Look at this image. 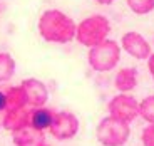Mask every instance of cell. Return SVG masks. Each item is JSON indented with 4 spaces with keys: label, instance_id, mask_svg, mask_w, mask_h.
<instances>
[{
    "label": "cell",
    "instance_id": "6da1fadb",
    "mask_svg": "<svg viewBox=\"0 0 154 146\" xmlns=\"http://www.w3.org/2000/svg\"><path fill=\"white\" fill-rule=\"evenodd\" d=\"M38 35L49 44H69L75 40L77 24L59 8H47L37 20Z\"/></svg>",
    "mask_w": 154,
    "mask_h": 146
},
{
    "label": "cell",
    "instance_id": "7a4b0ae2",
    "mask_svg": "<svg viewBox=\"0 0 154 146\" xmlns=\"http://www.w3.org/2000/svg\"><path fill=\"white\" fill-rule=\"evenodd\" d=\"M111 20L102 14H92V15L85 17L84 20L77 24V30H75V40L81 46L91 47L97 46V44L104 42L106 39H109L111 34Z\"/></svg>",
    "mask_w": 154,
    "mask_h": 146
},
{
    "label": "cell",
    "instance_id": "3957f363",
    "mask_svg": "<svg viewBox=\"0 0 154 146\" xmlns=\"http://www.w3.org/2000/svg\"><path fill=\"white\" fill-rule=\"evenodd\" d=\"M121 52H122V49H121L119 42H116L112 39H106L104 42L89 49L87 64L96 72H111L119 64Z\"/></svg>",
    "mask_w": 154,
    "mask_h": 146
},
{
    "label": "cell",
    "instance_id": "277c9868",
    "mask_svg": "<svg viewBox=\"0 0 154 146\" xmlns=\"http://www.w3.org/2000/svg\"><path fill=\"white\" fill-rule=\"evenodd\" d=\"M131 138V124L106 116L96 128V139L100 146H124Z\"/></svg>",
    "mask_w": 154,
    "mask_h": 146
},
{
    "label": "cell",
    "instance_id": "5b68a950",
    "mask_svg": "<svg viewBox=\"0 0 154 146\" xmlns=\"http://www.w3.org/2000/svg\"><path fill=\"white\" fill-rule=\"evenodd\" d=\"M107 116L126 124L134 123L139 118V101L132 94L119 92L107 103Z\"/></svg>",
    "mask_w": 154,
    "mask_h": 146
},
{
    "label": "cell",
    "instance_id": "8992f818",
    "mask_svg": "<svg viewBox=\"0 0 154 146\" xmlns=\"http://www.w3.org/2000/svg\"><path fill=\"white\" fill-rule=\"evenodd\" d=\"M79 128H81V121L72 111H55L54 123L49 133L57 141H69L77 136Z\"/></svg>",
    "mask_w": 154,
    "mask_h": 146
},
{
    "label": "cell",
    "instance_id": "52a82bcc",
    "mask_svg": "<svg viewBox=\"0 0 154 146\" xmlns=\"http://www.w3.org/2000/svg\"><path fill=\"white\" fill-rule=\"evenodd\" d=\"M121 49L137 61H147L152 54V47L147 39L136 30H129L121 37Z\"/></svg>",
    "mask_w": 154,
    "mask_h": 146
},
{
    "label": "cell",
    "instance_id": "ba28073f",
    "mask_svg": "<svg viewBox=\"0 0 154 146\" xmlns=\"http://www.w3.org/2000/svg\"><path fill=\"white\" fill-rule=\"evenodd\" d=\"M20 86L25 91L29 108H40V106L47 104V101H49V87L45 86V82H42L37 77H27V79H23L20 82Z\"/></svg>",
    "mask_w": 154,
    "mask_h": 146
},
{
    "label": "cell",
    "instance_id": "9c48e42d",
    "mask_svg": "<svg viewBox=\"0 0 154 146\" xmlns=\"http://www.w3.org/2000/svg\"><path fill=\"white\" fill-rule=\"evenodd\" d=\"M30 126V108H23V109H17V111H7L4 116V123L2 128L7 129L8 133H15L20 131L23 128Z\"/></svg>",
    "mask_w": 154,
    "mask_h": 146
},
{
    "label": "cell",
    "instance_id": "30bf717a",
    "mask_svg": "<svg viewBox=\"0 0 154 146\" xmlns=\"http://www.w3.org/2000/svg\"><path fill=\"white\" fill-rule=\"evenodd\" d=\"M139 82V71L136 67H122L117 71L114 77V87L119 92L124 94H131Z\"/></svg>",
    "mask_w": 154,
    "mask_h": 146
},
{
    "label": "cell",
    "instance_id": "8fae6325",
    "mask_svg": "<svg viewBox=\"0 0 154 146\" xmlns=\"http://www.w3.org/2000/svg\"><path fill=\"white\" fill-rule=\"evenodd\" d=\"M12 143L15 146H40L42 143H45V133L27 126L20 131L12 133Z\"/></svg>",
    "mask_w": 154,
    "mask_h": 146
},
{
    "label": "cell",
    "instance_id": "7c38bea8",
    "mask_svg": "<svg viewBox=\"0 0 154 146\" xmlns=\"http://www.w3.org/2000/svg\"><path fill=\"white\" fill-rule=\"evenodd\" d=\"M55 118L54 109L47 108V106H40V108H30V126L37 131H45L50 129L52 123Z\"/></svg>",
    "mask_w": 154,
    "mask_h": 146
},
{
    "label": "cell",
    "instance_id": "4fadbf2b",
    "mask_svg": "<svg viewBox=\"0 0 154 146\" xmlns=\"http://www.w3.org/2000/svg\"><path fill=\"white\" fill-rule=\"evenodd\" d=\"M5 97H7V111H17V109L29 108L27 96L22 86H10L5 89Z\"/></svg>",
    "mask_w": 154,
    "mask_h": 146
},
{
    "label": "cell",
    "instance_id": "5bb4252c",
    "mask_svg": "<svg viewBox=\"0 0 154 146\" xmlns=\"http://www.w3.org/2000/svg\"><path fill=\"white\" fill-rule=\"evenodd\" d=\"M17 62L8 52H0V84H5L15 76Z\"/></svg>",
    "mask_w": 154,
    "mask_h": 146
},
{
    "label": "cell",
    "instance_id": "9a60e30c",
    "mask_svg": "<svg viewBox=\"0 0 154 146\" xmlns=\"http://www.w3.org/2000/svg\"><path fill=\"white\" fill-rule=\"evenodd\" d=\"M139 118L147 124H154V94L139 101Z\"/></svg>",
    "mask_w": 154,
    "mask_h": 146
},
{
    "label": "cell",
    "instance_id": "2e32d148",
    "mask_svg": "<svg viewBox=\"0 0 154 146\" xmlns=\"http://www.w3.org/2000/svg\"><path fill=\"white\" fill-rule=\"evenodd\" d=\"M127 7L136 15H147L154 12V0H126Z\"/></svg>",
    "mask_w": 154,
    "mask_h": 146
},
{
    "label": "cell",
    "instance_id": "e0dca14e",
    "mask_svg": "<svg viewBox=\"0 0 154 146\" xmlns=\"http://www.w3.org/2000/svg\"><path fill=\"white\" fill-rule=\"evenodd\" d=\"M143 146H154V124H147L141 133Z\"/></svg>",
    "mask_w": 154,
    "mask_h": 146
},
{
    "label": "cell",
    "instance_id": "ac0fdd59",
    "mask_svg": "<svg viewBox=\"0 0 154 146\" xmlns=\"http://www.w3.org/2000/svg\"><path fill=\"white\" fill-rule=\"evenodd\" d=\"M5 113H7V97H5V91H0V128L4 123Z\"/></svg>",
    "mask_w": 154,
    "mask_h": 146
},
{
    "label": "cell",
    "instance_id": "d6986e66",
    "mask_svg": "<svg viewBox=\"0 0 154 146\" xmlns=\"http://www.w3.org/2000/svg\"><path fill=\"white\" fill-rule=\"evenodd\" d=\"M147 69H149L151 77L154 79V52L149 56V59H147Z\"/></svg>",
    "mask_w": 154,
    "mask_h": 146
},
{
    "label": "cell",
    "instance_id": "ffe728a7",
    "mask_svg": "<svg viewBox=\"0 0 154 146\" xmlns=\"http://www.w3.org/2000/svg\"><path fill=\"white\" fill-rule=\"evenodd\" d=\"M96 4H99V5H112L116 2V0H94Z\"/></svg>",
    "mask_w": 154,
    "mask_h": 146
},
{
    "label": "cell",
    "instance_id": "44dd1931",
    "mask_svg": "<svg viewBox=\"0 0 154 146\" xmlns=\"http://www.w3.org/2000/svg\"><path fill=\"white\" fill-rule=\"evenodd\" d=\"M40 146H50V144H49V143H42Z\"/></svg>",
    "mask_w": 154,
    "mask_h": 146
},
{
    "label": "cell",
    "instance_id": "7402d4cb",
    "mask_svg": "<svg viewBox=\"0 0 154 146\" xmlns=\"http://www.w3.org/2000/svg\"><path fill=\"white\" fill-rule=\"evenodd\" d=\"M152 44H154V42H152Z\"/></svg>",
    "mask_w": 154,
    "mask_h": 146
}]
</instances>
